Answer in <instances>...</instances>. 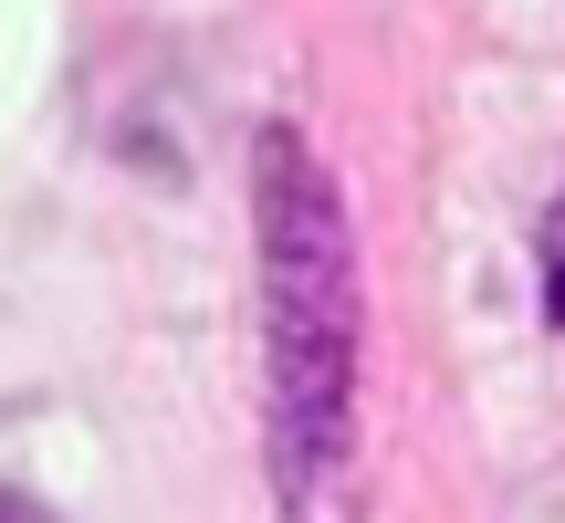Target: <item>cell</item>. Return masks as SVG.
Wrapping results in <instances>:
<instances>
[{
	"label": "cell",
	"instance_id": "2",
	"mask_svg": "<svg viewBox=\"0 0 565 523\" xmlns=\"http://www.w3.org/2000/svg\"><path fill=\"white\" fill-rule=\"evenodd\" d=\"M545 314L565 324V200H555V221H545Z\"/></svg>",
	"mask_w": 565,
	"mask_h": 523
},
{
	"label": "cell",
	"instance_id": "1",
	"mask_svg": "<svg viewBox=\"0 0 565 523\" xmlns=\"http://www.w3.org/2000/svg\"><path fill=\"white\" fill-rule=\"evenodd\" d=\"M263 221V387H273V482L294 523H356V242L335 179L303 137H263L252 158Z\"/></svg>",
	"mask_w": 565,
	"mask_h": 523
},
{
	"label": "cell",
	"instance_id": "3",
	"mask_svg": "<svg viewBox=\"0 0 565 523\" xmlns=\"http://www.w3.org/2000/svg\"><path fill=\"white\" fill-rule=\"evenodd\" d=\"M0 523H42V513H32V503H11V492H0Z\"/></svg>",
	"mask_w": 565,
	"mask_h": 523
}]
</instances>
